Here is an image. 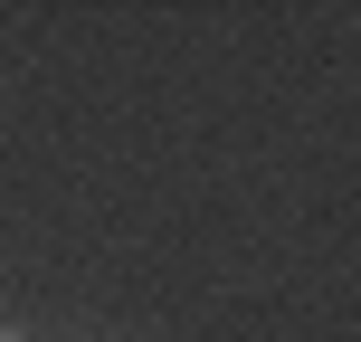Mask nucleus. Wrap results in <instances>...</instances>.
I'll list each match as a JSON object with an SVG mask.
<instances>
[{"instance_id": "obj_1", "label": "nucleus", "mask_w": 361, "mask_h": 342, "mask_svg": "<svg viewBox=\"0 0 361 342\" xmlns=\"http://www.w3.org/2000/svg\"><path fill=\"white\" fill-rule=\"evenodd\" d=\"M0 342H19V333H10V324H0Z\"/></svg>"}]
</instances>
